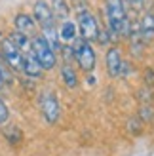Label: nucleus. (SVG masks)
I'll use <instances>...</instances> for the list:
<instances>
[{
    "label": "nucleus",
    "instance_id": "4468645a",
    "mask_svg": "<svg viewBox=\"0 0 154 156\" xmlns=\"http://www.w3.org/2000/svg\"><path fill=\"white\" fill-rule=\"evenodd\" d=\"M61 78L67 88H76L78 86V76H76V71L71 67V63H63L61 67Z\"/></svg>",
    "mask_w": 154,
    "mask_h": 156
},
{
    "label": "nucleus",
    "instance_id": "412c9836",
    "mask_svg": "<svg viewBox=\"0 0 154 156\" xmlns=\"http://www.w3.org/2000/svg\"><path fill=\"white\" fill-rule=\"evenodd\" d=\"M74 6L78 8V12H84L86 10V0H74Z\"/></svg>",
    "mask_w": 154,
    "mask_h": 156
},
{
    "label": "nucleus",
    "instance_id": "f3484780",
    "mask_svg": "<svg viewBox=\"0 0 154 156\" xmlns=\"http://www.w3.org/2000/svg\"><path fill=\"white\" fill-rule=\"evenodd\" d=\"M4 135H6V139H8L12 145H17V143L21 141V131L15 128V126H8V128L4 129Z\"/></svg>",
    "mask_w": 154,
    "mask_h": 156
},
{
    "label": "nucleus",
    "instance_id": "4be33fe9",
    "mask_svg": "<svg viewBox=\"0 0 154 156\" xmlns=\"http://www.w3.org/2000/svg\"><path fill=\"white\" fill-rule=\"evenodd\" d=\"M4 86V73H2V67H0V88Z\"/></svg>",
    "mask_w": 154,
    "mask_h": 156
},
{
    "label": "nucleus",
    "instance_id": "aec40b11",
    "mask_svg": "<svg viewBox=\"0 0 154 156\" xmlns=\"http://www.w3.org/2000/svg\"><path fill=\"white\" fill-rule=\"evenodd\" d=\"M141 116L147 118V120H150L152 118V107L150 105H141Z\"/></svg>",
    "mask_w": 154,
    "mask_h": 156
},
{
    "label": "nucleus",
    "instance_id": "a211bd4d",
    "mask_svg": "<svg viewBox=\"0 0 154 156\" xmlns=\"http://www.w3.org/2000/svg\"><path fill=\"white\" fill-rule=\"evenodd\" d=\"M8 118H10V111H8L6 103L0 99V126H4V124L8 122Z\"/></svg>",
    "mask_w": 154,
    "mask_h": 156
},
{
    "label": "nucleus",
    "instance_id": "9b49d317",
    "mask_svg": "<svg viewBox=\"0 0 154 156\" xmlns=\"http://www.w3.org/2000/svg\"><path fill=\"white\" fill-rule=\"evenodd\" d=\"M13 23H15V30H19V33L27 34V36L34 34V29H36L34 17H30V15H27V13H17L15 19H13Z\"/></svg>",
    "mask_w": 154,
    "mask_h": 156
},
{
    "label": "nucleus",
    "instance_id": "6ab92c4d",
    "mask_svg": "<svg viewBox=\"0 0 154 156\" xmlns=\"http://www.w3.org/2000/svg\"><path fill=\"white\" fill-rule=\"evenodd\" d=\"M145 2H147V0H128V4L131 6L135 12H141L143 8H145Z\"/></svg>",
    "mask_w": 154,
    "mask_h": 156
},
{
    "label": "nucleus",
    "instance_id": "6e6552de",
    "mask_svg": "<svg viewBox=\"0 0 154 156\" xmlns=\"http://www.w3.org/2000/svg\"><path fill=\"white\" fill-rule=\"evenodd\" d=\"M42 71H44V69L40 67V63H38V59L33 53V50L23 53V73H25L27 76L38 78V76H42Z\"/></svg>",
    "mask_w": 154,
    "mask_h": 156
},
{
    "label": "nucleus",
    "instance_id": "dca6fc26",
    "mask_svg": "<svg viewBox=\"0 0 154 156\" xmlns=\"http://www.w3.org/2000/svg\"><path fill=\"white\" fill-rule=\"evenodd\" d=\"M10 40H12L15 46H17V48H19L23 53H25V51H30V42H33V40H30L27 34L19 33V30H13V33L10 34Z\"/></svg>",
    "mask_w": 154,
    "mask_h": 156
},
{
    "label": "nucleus",
    "instance_id": "f03ea898",
    "mask_svg": "<svg viewBox=\"0 0 154 156\" xmlns=\"http://www.w3.org/2000/svg\"><path fill=\"white\" fill-rule=\"evenodd\" d=\"M30 50H33V53L36 55L38 63H40V67L44 69V71H51L53 67H55L57 63V57H55V51H53L48 42L42 38V34L38 36H33V42H30Z\"/></svg>",
    "mask_w": 154,
    "mask_h": 156
},
{
    "label": "nucleus",
    "instance_id": "ddd939ff",
    "mask_svg": "<svg viewBox=\"0 0 154 156\" xmlns=\"http://www.w3.org/2000/svg\"><path fill=\"white\" fill-rule=\"evenodd\" d=\"M42 38L46 42H48V46L53 50V51H61V40H59V34L55 27H50V29H42Z\"/></svg>",
    "mask_w": 154,
    "mask_h": 156
},
{
    "label": "nucleus",
    "instance_id": "f257e3e1",
    "mask_svg": "<svg viewBox=\"0 0 154 156\" xmlns=\"http://www.w3.org/2000/svg\"><path fill=\"white\" fill-rule=\"evenodd\" d=\"M107 4V29L112 36V40H118L122 36L129 34V21H128V10L124 6V0H105Z\"/></svg>",
    "mask_w": 154,
    "mask_h": 156
},
{
    "label": "nucleus",
    "instance_id": "2eb2a0df",
    "mask_svg": "<svg viewBox=\"0 0 154 156\" xmlns=\"http://www.w3.org/2000/svg\"><path fill=\"white\" fill-rule=\"evenodd\" d=\"M51 13L53 17L59 19V21H65L68 17V4L67 0H51Z\"/></svg>",
    "mask_w": 154,
    "mask_h": 156
},
{
    "label": "nucleus",
    "instance_id": "9d476101",
    "mask_svg": "<svg viewBox=\"0 0 154 156\" xmlns=\"http://www.w3.org/2000/svg\"><path fill=\"white\" fill-rule=\"evenodd\" d=\"M139 29H141V38L145 44L154 40V12L143 15V19L139 21Z\"/></svg>",
    "mask_w": 154,
    "mask_h": 156
},
{
    "label": "nucleus",
    "instance_id": "423d86ee",
    "mask_svg": "<svg viewBox=\"0 0 154 156\" xmlns=\"http://www.w3.org/2000/svg\"><path fill=\"white\" fill-rule=\"evenodd\" d=\"M0 48H2V55L6 59V63L10 65L12 71H17V73H23V51L15 46L10 38H6L2 40L0 44Z\"/></svg>",
    "mask_w": 154,
    "mask_h": 156
},
{
    "label": "nucleus",
    "instance_id": "f8f14e48",
    "mask_svg": "<svg viewBox=\"0 0 154 156\" xmlns=\"http://www.w3.org/2000/svg\"><path fill=\"white\" fill-rule=\"evenodd\" d=\"M76 33H78L76 23H74V21H68V19H65L63 23H61V27H59V30H57L59 40L65 42V44H72V42L76 40Z\"/></svg>",
    "mask_w": 154,
    "mask_h": 156
},
{
    "label": "nucleus",
    "instance_id": "20e7f679",
    "mask_svg": "<svg viewBox=\"0 0 154 156\" xmlns=\"http://www.w3.org/2000/svg\"><path fill=\"white\" fill-rule=\"evenodd\" d=\"M72 50H74V59L80 65L82 71H86V73L93 71L95 69V51L91 48V44L80 38V40H74Z\"/></svg>",
    "mask_w": 154,
    "mask_h": 156
},
{
    "label": "nucleus",
    "instance_id": "0eeeda50",
    "mask_svg": "<svg viewBox=\"0 0 154 156\" xmlns=\"http://www.w3.org/2000/svg\"><path fill=\"white\" fill-rule=\"evenodd\" d=\"M33 12H34V21L40 25V29L55 27V17H53L51 8H50L48 2H44V0H36L34 6H33Z\"/></svg>",
    "mask_w": 154,
    "mask_h": 156
},
{
    "label": "nucleus",
    "instance_id": "39448f33",
    "mask_svg": "<svg viewBox=\"0 0 154 156\" xmlns=\"http://www.w3.org/2000/svg\"><path fill=\"white\" fill-rule=\"evenodd\" d=\"M40 111H42V116L46 118L48 124H55L59 120V101H57V95L53 91H44L40 95Z\"/></svg>",
    "mask_w": 154,
    "mask_h": 156
},
{
    "label": "nucleus",
    "instance_id": "1a4fd4ad",
    "mask_svg": "<svg viewBox=\"0 0 154 156\" xmlns=\"http://www.w3.org/2000/svg\"><path fill=\"white\" fill-rule=\"evenodd\" d=\"M122 63H124V59H122V53H120L118 48H110L109 51H107V71H109V74L112 78L120 76Z\"/></svg>",
    "mask_w": 154,
    "mask_h": 156
},
{
    "label": "nucleus",
    "instance_id": "7ed1b4c3",
    "mask_svg": "<svg viewBox=\"0 0 154 156\" xmlns=\"http://www.w3.org/2000/svg\"><path fill=\"white\" fill-rule=\"evenodd\" d=\"M76 27H78L80 38L86 42H97L99 38V23L95 19L93 13H89L88 10L78 12V17H76Z\"/></svg>",
    "mask_w": 154,
    "mask_h": 156
}]
</instances>
